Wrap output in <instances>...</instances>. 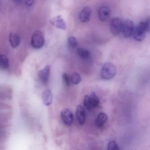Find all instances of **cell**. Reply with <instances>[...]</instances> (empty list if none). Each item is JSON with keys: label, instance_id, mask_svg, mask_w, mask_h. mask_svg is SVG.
<instances>
[{"label": "cell", "instance_id": "obj_5", "mask_svg": "<svg viewBox=\"0 0 150 150\" xmlns=\"http://www.w3.org/2000/svg\"><path fill=\"white\" fill-rule=\"evenodd\" d=\"M133 30L134 25L131 20H127L122 24V30L124 36L126 38H129L133 34Z\"/></svg>", "mask_w": 150, "mask_h": 150}, {"label": "cell", "instance_id": "obj_20", "mask_svg": "<svg viewBox=\"0 0 150 150\" xmlns=\"http://www.w3.org/2000/svg\"><path fill=\"white\" fill-rule=\"evenodd\" d=\"M84 105L85 108L88 110H90L93 108L92 104H91V102L90 100V98H89V96L88 95H86L84 97Z\"/></svg>", "mask_w": 150, "mask_h": 150}, {"label": "cell", "instance_id": "obj_8", "mask_svg": "<svg viewBox=\"0 0 150 150\" xmlns=\"http://www.w3.org/2000/svg\"><path fill=\"white\" fill-rule=\"evenodd\" d=\"M50 23L53 26H55L57 28L64 30L66 29V24L60 16L52 19L50 21Z\"/></svg>", "mask_w": 150, "mask_h": 150}, {"label": "cell", "instance_id": "obj_15", "mask_svg": "<svg viewBox=\"0 0 150 150\" xmlns=\"http://www.w3.org/2000/svg\"><path fill=\"white\" fill-rule=\"evenodd\" d=\"M77 52L79 56L84 60H88L91 58V53L86 49L82 48H78Z\"/></svg>", "mask_w": 150, "mask_h": 150}, {"label": "cell", "instance_id": "obj_23", "mask_svg": "<svg viewBox=\"0 0 150 150\" xmlns=\"http://www.w3.org/2000/svg\"><path fill=\"white\" fill-rule=\"evenodd\" d=\"M25 2L28 6L30 7L34 4V0H25Z\"/></svg>", "mask_w": 150, "mask_h": 150}, {"label": "cell", "instance_id": "obj_18", "mask_svg": "<svg viewBox=\"0 0 150 150\" xmlns=\"http://www.w3.org/2000/svg\"><path fill=\"white\" fill-rule=\"evenodd\" d=\"M70 80H71V82L74 85H78L81 81L80 75L76 72L74 73L71 74Z\"/></svg>", "mask_w": 150, "mask_h": 150}, {"label": "cell", "instance_id": "obj_12", "mask_svg": "<svg viewBox=\"0 0 150 150\" xmlns=\"http://www.w3.org/2000/svg\"><path fill=\"white\" fill-rule=\"evenodd\" d=\"M9 42L13 48H16L19 46L21 43L20 36L14 32L10 33L9 38Z\"/></svg>", "mask_w": 150, "mask_h": 150}, {"label": "cell", "instance_id": "obj_6", "mask_svg": "<svg viewBox=\"0 0 150 150\" xmlns=\"http://www.w3.org/2000/svg\"><path fill=\"white\" fill-rule=\"evenodd\" d=\"M61 117L65 125L71 126L73 122L74 117L70 110L64 109L61 112Z\"/></svg>", "mask_w": 150, "mask_h": 150}, {"label": "cell", "instance_id": "obj_2", "mask_svg": "<svg viewBox=\"0 0 150 150\" xmlns=\"http://www.w3.org/2000/svg\"><path fill=\"white\" fill-rule=\"evenodd\" d=\"M117 73V68L115 66L111 63L104 64L102 67L101 76L104 80H110L115 76Z\"/></svg>", "mask_w": 150, "mask_h": 150}, {"label": "cell", "instance_id": "obj_11", "mask_svg": "<svg viewBox=\"0 0 150 150\" xmlns=\"http://www.w3.org/2000/svg\"><path fill=\"white\" fill-rule=\"evenodd\" d=\"M76 115L79 123L81 125H84L86 119V113L85 109L81 105H79L77 107Z\"/></svg>", "mask_w": 150, "mask_h": 150}, {"label": "cell", "instance_id": "obj_17", "mask_svg": "<svg viewBox=\"0 0 150 150\" xmlns=\"http://www.w3.org/2000/svg\"><path fill=\"white\" fill-rule=\"evenodd\" d=\"M89 98H90V102L93 108H96L98 106L100 100L94 92L91 93L89 96Z\"/></svg>", "mask_w": 150, "mask_h": 150}, {"label": "cell", "instance_id": "obj_24", "mask_svg": "<svg viewBox=\"0 0 150 150\" xmlns=\"http://www.w3.org/2000/svg\"><path fill=\"white\" fill-rule=\"evenodd\" d=\"M14 1L17 3H20L21 2L22 0H13Z\"/></svg>", "mask_w": 150, "mask_h": 150}, {"label": "cell", "instance_id": "obj_19", "mask_svg": "<svg viewBox=\"0 0 150 150\" xmlns=\"http://www.w3.org/2000/svg\"><path fill=\"white\" fill-rule=\"evenodd\" d=\"M68 42L70 46L72 48H77L78 46V42L77 39L73 36H71L68 38Z\"/></svg>", "mask_w": 150, "mask_h": 150}, {"label": "cell", "instance_id": "obj_22", "mask_svg": "<svg viewBox=\"0 0 150 150\" xmlns=\"http://www.w3.org/2000/svg\"><path fill=\"white\" fill-rule=\"evenodd\" d=\"M63 77V81H64V83L65 85L67 86H70L71 85V80H70V77L66 73H64L62 75Z\"/></svg>", "mask_w": 150, "mask_h": 150}, {"label": "cell", "instance_id": "obj_16", "mask_svg": "<svg viewBox=\"0 0 150 150\" xmlns=\"http://www.w3.org/2000/svg\"><path fill=\"white\" fill-rule=\"evenodd\" d=\"M9 66V61L7 57L4 54H0V68L7 69Z\"/></svg>", "mask_w": 150, "mask_h": 150}, {"label": "cell", "instance_id": "obj_3", "mask_svg": "<svg viewBox=\"0 0 150 150\" xmlns=\"http://www.w3.org/2000/svg\"><path fill=\"white\" fill-rule=\"evenodd\" d=\"M45 44V38L43 34L40 30H36L32 35L31 45L35 49H40Z\"/></svg>", "mask_w": 150, "mask_h": 150}, {"label": "cell", "instance_id": "obj_14", "mask_svg": "<svg viewBox=\"0 0 150 150\" xmlns=\"http://www.w3.org/2000/svg\"><path fill=\"white\" fill-rule=\"evenodd\" d=\"M108 116L104 112L100 113L97 116L95 121V124L96 127L100 128L103 126L108 120Z\"/></svg>", "mask_w": 150, "mask_h": 150}, {"label": "cell", "instance_id": "obj_1", "mask_svg": "<svg viewBox=\"0 0 150 150\" xmlns=\"http://www.w3.org/2000/svg\"><path fill=\"white\" fill-rule=\"evenodd\" d=\"M150 30V20L149 19L141 22L133 30V37L134 39L138 42H141L144 40L145 37L146 32Z\"/></svg>", "mask_w": 150, "mask_h": 150}, {"label": "cell", "instance_id": "obj_13", "mask_svg": "<svg viewBox=\"0 0 150 150\" xmlns=\"http://www.w3.org/2000/svg\"><path fill=\"white\" fill-rule=\"evenodd\" d=\"M42 99L44 104L46 106H50L51 104L52 101V95L50 90L46 89L43 92Z\"/></svg>", "mask_w": 150, "mask_h": 150}, {"label": "cell", "instance_id": "obj_9", "mask_svg": "<svg viewBox=\"0 0 150 150\" xmlns=\"http://www.w3.org/2000/svg\"><path fill=\"white\" fill-rule=\"evenodd\" d=\"M98 18L100 21H106L110 15V10L107 7L103 6L100 8L98 12Z\"/></svg>", "mask_w": 150, "mask_h": 150}, {"label": "cell", "instance_id": "obj_4", "mask_svg": "<svg viewBox=\"0 0 150 150\" xmlns=\"http://www.w3.org/2000/svg\"><path fill=\"white\" fill-rule=\"evenodd\" d=\"M122 23L119 18H114L110 21V29L112 35H117L122 31Z\"/></svg>", "mask_w": 150, "mask_h": 150}, {"label": "cell", "instance_id": "obj_21", "mask_svg": "<svg viewBox=\"0 0 150 150\" xmlns=\"http://www.w3.org/2000/svg\"><path fill=\"white\" fill-rule=\"evenodd\" d=\"M107 149L109 150H118L119 147L118 145L115 140H111L108 144Z\"/></svg>", "mask_w": 150, "mask_h": 150}, {"label": "cell", "instance_id": "obj_10", "mask_svg": "<svg viewBox=\"0 0 150 150\" xmlns=\"http://www.w3.org/2000/svg\"><path fill=\"white\" fill-rule=\"evenodd\" d=\"M91 15V9L89 7H85L81 12L79 14V19L82 23L89 21Z\"/></svg>", "mask_w": 150, "mask_h": 150}, {"label": "cell", "instance_id": "obj_7", "mask_svg": "<svg viewBox=\"0 0 150 150\" xmlns=\"http://www.w3.org/2000/svg\"><path fill=\"white\" fill-rule=\"evenodd\" d=\"M50 71V66H47L39 72L38 78L40 81L43 85H46L49 81Z\"/></svg>", "mask_w": 150, "mask_h": 150}]
</instances>
